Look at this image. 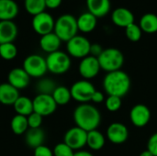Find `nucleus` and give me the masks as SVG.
I'll use <instances>...</instances> for the list:
<instances>
[{
  "instance_id": "f257e3e1",
  "label": "nucleus",
  "mask_w": 157,
  "mask_h": 156,
  "mask_svg": "<svg viewBox=\"0 0 157 156\" xmlns=\"http://www.w3.org/2000/svg\"><path fill=\"white\" fill-rule=\"evenodd\" d=\"M73 118L75 125L87 132L98 130L101 122L100 111L88 103L78 105L74 110Z\"/></svg>"
},
{
  "instance_id": "f03ea898",
  "label": "nucleus",
  "mask_w": 157,
  "mask_h": 156,
  "mask_svg": "<svg viewBox=\"0 0 157 156\" xmlns=\"http://www.w3.org/2000/svg\"><path fill=\"white\" fill-rule=\"evenodd\" d=\"M131 85L129 74L122 70L107 73L103 79V88L108 96H115L121 98L129 93Z\"/></svg>"
},
{
  "instance_id": "7ed1b4c3",
  "label": "nucleus",
  "mask_w": 157,
  "mask_h": 156,
  "mask_svg": "<svg viewBox=\"0 0 157 156\" xmlns=\"http://www.w3.org/2000/svg\"><path fill=\"white\" fill-rule=\"evenodd\" d=\"M78 31L76 17H75L73 15L64 14L60 16L55 20L53 32L62 41L67 42L72 38L76 36Z\"/></svg>"
},
{
  "instance_id": "20e7f679",
  "label": "nucleus",
  "mask_w": 157,
  "mask_h": 156,
  "mask_svg": "<svg viewBox=\"0 0 157 156\" xmlns=\"http://www.w3.org/2000/svg\"><path fill=\"white\" fill-rule=\"evenodd\" d=\"M101 70L110 73L121 70L124 63V55L117 48L104 49L102 53L98 57Z\"/></svg>"
},
{
  "instance_id": "39448f33",
  "label": "nucleus",
  "mask_w": 157,
  "mask_h": 156,
  "mask_svg": "<svg viewBox=\"0 0 157 156\" xmlns=\"http://www.w3.org/2000/svg\"><path fill=\"white\" fill-rule=\"evenodd\" d=\"M47 69L54 74H65L71 67V57L67 52L57 51L48 54L46 57Z\"/></svg>"
},
{
  "instance_id": "423d86ee",
  "label": "nucleus",
  "mask_w": 157,
  "mask_h": 156,
  "mask_svg": "<svg viewBox=\"0 0 157 156\" xmlns=\"http://www.w3.org/2000/svg\"><path fill=\"white\" fill-rule=\"evenodd\" d=\"M22 68L26 73L33 78H41L47 73L46 58L40 54H30L24 59Z\"/></svg>"
},
{
  "instance_id": "0eeeda50",
  "label": "nucleus",
  "mask_w": 157,
  "mask_h": 156,
  "mask_svg": "<svg viewBox=\"0 0 157 156\" xmlns=\"http://www.w3.org/2000/svg\"><path fill=\"white\" fill-rule=\"evenodd\" d=\"M91 42L82 35H76L66 42V50L69 56L83 59L90 54Z\"/></svg>"
},
{
  "instance_id": "6e6552de",
  "label": "nucleus",
  "mask_w": 157,
  "mask_h": 156,
  "mask_svg": "<svg viewBox=\"0 0 157 156\" xmlns=\"http://www.w3.org/2000/svg\"><path fill=\"white\" fill-rule=\"evenodd\" d=\"M72 98L81 104L91 101L92 96L96 91L94 85L89 80H78L74 83L70 88Z\"/></svg>"
},
{
  "instance_id": "1a4fd4ad",
  "label": "nucleus",
  "mask_w": 157,
  "mask_h": 156,
  "mask_svg": "<svg viewBox=\"0 0 157 156\" xmlns=\"http://www.w3.org/2000/svg\"><path fill=\"white\" fill-rule=\"evenodd\" d=\"M55 20L53 17L48 12H42L33 16L31 26L33 30L40 36H43L53 32Z\"/></svg>"
},
{
  "instance_id": "9d476101",
  "label": "nucleus",
  "mask_w": 157,
  "mask_h": 156,
  "mask_svg": "<svg viewBox=\"0 0 157 156\" xmlns=\"http://www.w3.org/2000/svg\"><path fill=\"white\" fill-rule=\"evenodd\" d=\"M86 138L87 131L75 126L65 132L63 136V143L74 151H79L86 145Z\"/></svg>"
},
{
  "instance_id": "9b49d317",
  "label": "nucleus",
  "mask_w": 157,
  "mask_h": 156,
  "mask_svg": "<svg viewBox=\"0 0 157 156\" xmlns=\"http://www.w3.org/2000/svg\"><path fill=\"white\" fill-rule=\"evenodd\" d=\"M32 101L34 110L33 112H36L42 117H47L53 114L58 107L52 95L37 94Z\"/></svg>"
},
{
  "instance_id": "f8f14e48",
  "label": "nucleus",
  "mask_w": 157,
  "mask_h": 156,
  "mask_svg": "<svg viewBox=\"0 0 157 156\" xmlns=\"http://www.w3.org/2000/svg\"><path fill=\"white\" fill-rule=\"evenodd\" d=\"M101 68L98 58L91 55L81 59V62L78 65V72L85 80L95 78L98 74Z\"/></svg>"
},
{
  "instance_id": "ddd939ff",
  "label": "nucleus",
  "mask_w": 157,
  "mask_h": 156,
  "mask_svg": "<svg viewBox=\"0 0 157 156\" xmlns=\"http://www.w3.org/2000/svg\"><path fill=\"white\" fill-rule=\"evenodd\" d=\"M130 120L135 127L144 128L151 120V110L144 104H137L130 111Z\"/></svg>"
},
{
  "instance_id": "4468645a",
  "label": "nucleus",
  "mask_w": 157,
  "mask_h": 156,
  "mask_svg": "<svg viewBox=\"0 0 157 156\" xmlns=\"http://www.w3.org/2000/svg\"><path fill=\"white\" fill-rule=\"evenodd\" d=\"M107 138L113 144H122L129 138V130L121 122H113L107 129Z\"/></svg>"
},
{
  "instance_id": "2eb2a0df",
  "label": "nucleus",
  "mask_w": 157,
  "mask_h": 156,
  "mask_svg": "<svg viewBox=\"0 0 157 156\" xmlns=\"http://www.w3.org/2000/svg\"><path fill=\"white\" fill-rule=\"evenodd\" d=\"M30 82V76L21 67L13 68L7 75V83L17 90L26 88Z\"/></svg>"
},
{
  "instance_id": "dca6fc26",
  "label": "nucleus",
  "mask_w": 157,
  "mask_h": 156,
  "mask_svg": "<svg viewBox=\"0 0 157 156\" xmlns=\"http://www.w3.org/2000/svg\"><path fill=\"white\" fill-rule=\"evenodd\" d=\"M111 20L116 26L125 29L134 23V15L126 7H118L113 10L111 14Z\"/></svg>"
},
{
  "instance_id": "f3484780",
  "label": "nucleus",
  "mask_w": 157,
  "mask_h": 156,
  "mask_svg": "<svg viewBox=\"0 0 157 156\" xmlns=\"http://www.w3.org/2000/svg\"><path fill=\"white\" fill-rule=\"evenodd\" d=\"M17 27L13 20L0 21V44L14 42L17 36Z\"/></svg>"
},
{
  "instance_id": "a211bd4d",
  "label": "nucleus",
  "mask_w": 157,
  "mask_h": 156,
  "mask_svg": "<svg viewBox=\"0 0 157 156\" xmlns=\"http://www.w3.org/2000/svg\"><path fill=\"white\" fill-rule=\"evenodd\" d=\"M19 96V90L15 88L9 83L0 84V104L13 106Z\"/></svg>"
},
{
  "instance_id": "6ab92c4d",
  "label": "nucleus",
  "mask_w": 157,
  "mask_h": 156,
  "mask_svg": "<svg viewBox=\"0 0 157 156\" xmlns=\"http://www.w3.org/2000/svg\"><path fill=\"white\" fill-rule=\"evenodd\" d=\"M86 6L88 12L99 18L109 13L111 5L110 0H86Z\"/></svg>"
},
{
  "instance_id": "aec40b11",
  "label": "nucleus",
  "mask_w": 157,
  "mask_h": 156,
  "mask_svg": "<svg viewBox=\"0 0 157 156\" xmlns=\"http://www.w3.org/2000/svg\"><path fill=\"white\" fill-rule=\"evenodd\" d=\"M39 43H40V49L43 51L50 54L52 52L59 51V49L61 47L62 40L59 39V37L54 32H51L49 34L40 36Z\"/></svg>"
},
{
  "instance_id": "412c9836",
  "label": "nucleus",
  "mask_w": 157,
  "mask_h": 156,
  "mask_svg": "<svg viewBox=\"0 0 157 156\" xmlns=\"http://www.w3.org/2000/svg\"><path fill=\"white\" fill-rule=\"evenodd\" d=\"M45 141V133L41 128L29 129L25 133V143L27 146L32 148L33 150L39 146L43 145Z\"/></svg>"
},
{
  "instance_id": "4be33fe9",
  "label": "nucleus",
  "mask_w": 157,
  "mask_h": 156,
  "mask_svg": "<svg viewBox=\"0 0 157 156\" xmlns=\"http://www.w3.org/2000/svg\"><path fill=\"white\" fill-rule=\"evenodd\" d=\"M77 27L78 30L83 33H89L92 32L98 24V17H96L90 12H84L82 13L77 18Z\"/></svg>"
},
{
  "instance_id": "5701e85b",
  "label": "nucleus",
  "mask_w": 157,
  "mask_h": 156,
  "mask_svg": "<svg viewBox=\"0 0 157 156\" xmlns=\"http://www.w3.org/2000/svg\"><path fill=\"white\" fill-rule=\"evenodd\" d=\"M18 14V6L14 0H0V21L13 20Z\"/></svg>"
},
{
  "instance_id": "b1692460",
  "label": "nucleus",
  "mask_w": 157,
  "mask_h": 156,
  "mask_svg": "<svg viewBox=\"0 0 157 156\" xmlns=\"http://www.w3.org/2000/svg\"><path fill=\"white\" fill-rule=\"evenodd\" d=\"M13 107L17 115H21L25 117L29 116L34 111L32 99L25 96H19V97L14 103Z\"/></svg>"
},
{
  "instance_id": "393cba45",
  "label": "nucleus",
  "mask_w": 157,
  "mask_h": 156,
  "mask_svg": "<svg viewBox=\"0 0 157 156\" xmlns=\"http://www.w3.org/2000/svg\"><path fill=\"white\" fill-rule=\"evenodd\" d=\"M105 143H106V138L101 131L98 130H94L87 132L86 145L91 150L99 151L104 147Z\"/></svg>"
},
{
  "instance_id": "a878e982",
  "label": "nucleus",
  "mask_w": 157,
  "mask_h": 156,
  "mask_svg": "<svg viewBox=\"0 0 157 156\" xmlns=\"http://www.w3.org/2000/svg\"><path fill=\"white\" fill-rule=\"evenodd\" d=\"M139 26L144 33L154 34L157 32V15L154 13L144 14L140 19Z\"/></svg>"
},
{
  "instance_id": "bb28decb",
  "label": "nucleus",
  "mask_w": 157,
  "mask_h": 156,
  "mask_svg": "<svg viewBox=\"0 0 157 156\" xmlns=\"http://www.w3.org/2000/svg\"><path fill=\"white\" fill-rule=\"evenodd\" d=\"M10 128L13 133L16 135L25 134L26 131L29 130V123H28L27 117L16 114L10 121Z\"/></svg>"
},
{
  "instance_id": "cd10ccee",
  "label": "nucleus",
  "mask_w": 157,
  "mask_h": 156,
  "mask_svg": "<svg viewBox=\"0 0 157 156\" xmlns=\"http://www.w3.org/2000/svg\"><path fill=\"white\" fill-rule=\"evenodd\" d=\"M52 97H53L57 106H65L72 99L70 88L64 86H58L53 91Z\"/></svg>"
},
{
  "instance_id": "c85d7f7f",
  "label": "nucleus",
  "mask_w": 157,
  "mask_h": 156,
  "mask_svg": "<svg viewBox=\"0 0 157 156\" xmlns=\"http://www.w3.org/2000/svg\"><path fill=\"white\" fill-rule=\"evenodd\" d=\"M58 86L53 79L48 77H41L36 85V91L41 95H52L53 91Z\"/></svg>"
},
{
  "instance_id": "c756f323",
  "label": "nucleus",
  "mask_w": 157,
  "mask_h": 156,
  "mask_svg": "<svg viewBox=\"0 0 157 156\" xmlns=\"http://www.w3.org/2000/svg\"><path fill=\"white\" fill-rule=\"evenodd\" d=\"M24 7L29 15L36 16L45 11V0H24Z\"/></svg>"
},
{
  "instance_id": "7c9ffc66",
  "label": "nucleus",
  "mask_w": 157,
  "mask_h": 156,
  "mask_svg": "<svg viewBox=\"0 0 157 156\" xmlns=\"http://www.w3.org/2000/svg\"><path fill=\"white\" fill-rule=\"evenodd\" d=\"M17 55V48L14 42L0 44V57L4 60L10 61Z\"/></svg>"
},
{
  "instance_id": "2f4dec72",
  "label": "nucleus",
  "mask_w": 157,
  "mask_h": 156,
  "mask_svg": "<svg viewBox=\"0 0 157 156\" xmlns=\"http://www.w3.org/2000/svg\"><path fill=\"white\" fill-rule=\"evenodd\" d=\"M125 35L127 39L132 42H137L141 40L143 35V30L141 29L140 26L132 23L127 28H125Z\"/></svg>"
},
{
  "instance_id": "473e14b6",
  "label": "nucleus",
  "mask_w": 157,
  "mask_h": 156,
  "mask_svg": "<svg viewBox=\"0 0 157 156\" xmlns=\"http://www.w3.org/2000/svg\"><path fill=\"white\" fill-rule=\"evenodd\" d=\"M105 106L106 108L110 112H116L118 111L121 106H122V100L119 97L115 96H108V97L105 99Z\"/></svg>"
},
{
  "instance_id": "72a5a7b5",
  "label": "nucleus",
  "mask_w": 157,
  "mask_h": 156,
  "mask_svg": "<svg viewBox=\"0 0 157 156\" xmlns=\"http://www.w3.org/2000/svg\"><path fill=\"white\" fill-rule=\"evenodd\" d=\"M52 153L53 156H74L75 151L63 142L54 146Z\"/></svg>"
},
{
  "instance_id": "f704fd0d",
  "label": "nucleus",
  "mask_w": 157,
  "mask_h": 156,
  "mask_svg": "<svg viewBox=\"0 0 157 156\" xmlns=\"http://www.w3.org/2000/svg\"><path fill=\"white\" fill-rule=\"evenodd\" d=\"M27 119H28V123H29V129L40 128L42 121H43V117L36 112H32L29 116L27 117Z\"/></svg>"
},
{
  "instance_id": "c9c22d12",
  "label": "nucleus",
  "mask_w": 157,
  "mask_h": 156,
  "mask_svg": "<svg viewBox=\"0 0 157 156\" xmlns=\"http://www.w3.org/2000/svg\"><path fill=\"white\" fill-rule=\"evenodd\" d=\"M147 150L154 156H157V132L152 134L147 142Z\"/></svg>"
},
{
  "instance_id": "e433bc0d",
  "label": "nucleus",
  "mask_w": 157,
  "mask_h": 156,
  "mask_svg": "<svg viewBox=\"0 0 157 156\" xmlns=\"http://www.w3.org/2000/svg\"><path fill=\"white\" fill-rule=\"evenodd\" d=\"M34 156H53L52 150L46 145H41L34 149Z\"/></svg>"
},
{
  "instance_id": "4c0bfd02",
  "label": "nucleus",
  "mask_w": 157,
  "mask_h": 156,
  "mask_svg": "<svg viewBox=\"0 0 157 156\" xmlns=\"http://www.w3.org/2000/svg\"><path fill=\"white\" fill-rule=\"evenodd\" d=\"M104 51V49L102 48V46L98 43H91V47H90V54L91 56H94V57H98L102 51Z\"/></svg>"
},
{
  "instance_id": "58836bf2",
  "label": "nucleus",
  "mask_w": 157,
  "mask_h": 156,
  "mask_svg": "<svg viewBox=\"0 0 157 156\" xmlns=\"http://www.w3.org/2000/svg\"><path fill=\"white\" fill-rule=\"evenodd\" d=\"M91 101L94 102V103H97V104H99V103H102L105 101V96L102 92L100 91H98L96 90L92 96V98H91Z\"/></svg>"
},
{
  "instance_id": "ea45409f",
  "label": "nucleus",
  "mask_w": 157,
  "mask_h": 156,
  "mask_svg": "<svg viewBox=\"0 0 157 156\" xmlns=\"http://www.w3.org/2000/svg\"><path fill=\"white\" fill-rule=\"evenodd\" d=\"M62 2H63V0H45V5H46L47 8L55 9L61 6Z\"/></svg>"
},
{
  "instance_id": "a19ab883",
  "label": "nucleus",
  "mask_w": 157,
  "mask_h": 156,
  "mask_svg": "<svg viewBox=\"0 0 157 156\" xmlns=\"http://www.w3.org/2000/svg\"><path fill=\"white\" fill-rule=\"evenodd\" d=\"M74 156H94L93 154H91L88 151H85V150H79V151H75Z\"/></svg>"
},
{
  "instance_id": "79ce46f5",
  "label": "nucleus",
  "mask_w": 157,
  "mask_h": 156,
  "mask_svg": "<svg viewBox=\"0 0 157 156\" xmlns=\"http://www.w3.org/2000/svg\"><path fill=\"white\" fill-rule=\"evenodd\" d=\"M139 156H154V155L152 154V153H151V152H149L148 150H145V151L142 152Z\"/></svg>"
}]
</instances>
